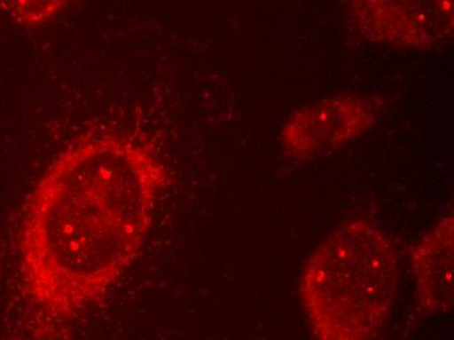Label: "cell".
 <instances>
[{
    "label": "cell",
    "mask_w": 454,
    "mask_h": 340,
    "mask_svg": "<svg viewBox=\"0 0 454 340\" xmlns=\"http://www.w3.org/2000/svg\"><path fill=\"white\" fill-rule=\"evenodd\" d=\"M74 0H0V11L13 23L43 27L65 12Z\"/></svg>",
    "instance_id": "6"
},
{
    "label": "cell",
    "mask_w": 454,
    "mask_h": 340,
    "mask_svg": "<svg viewBox=\"0 0 454 340\" xmlns=\"http://www.w3.org/2000/svg\"><path fill=\"white\" fill-rule=\"evenodd\" d=\"M398 283V256L387 234L368 220L340 224L301 268L299 296L312 336L376 338L392 314Z\"/></svg>",
    "instance_id": "2"
},
{
    "label": "cell",
    "mask_w": 454,
    "mask_h": 340,
    "mask_svg": "<svg viewBox=\"0 0 454 340\" xmlns=\"http://www.w3.org/2000/svg\"><path fill=\"white\" fill-rule=\"evenodd\" d=\"M359 35L387 48L426 51L452 41L453 0H348Z\"/></svg>",
    "instance_id": "4"
},
{
    "label": "cell",
    "mask_w": 454,
    "mask_h": 340,
    "mask_svg": "<svg viewBox=\"0 0 454 340\" xmlns=\"http://www.w3.org/2000/svg\"><path fill=\"white\" fill-rule=\"evenodd\" d=\"M384 102L372 95L342 93L292 113L281 130L284 151L299 162L318 159L354 142L378 123Z\"/></svg>",
    "instance_id": "3"
},
{
    "label": "cell",
    "mask_w": 454,
    "mask_h": 340,
    "mask_svg": "<svg viewBox=\"0 0 454 340\" xmlns=\"http://www.w3.org/2000/svg\"><path fill=\"white\" fill-rule=\"evenodd\" d=\"M447 214L419 240L411 254V270L420 311L447 314L454 304V221Z\"/></svg>",
    "instance_id": "5"
},
{
    "label": "cell",
    "mask_w": 454,
    "mask_h": 340,
    "mask_svg": "<svg viewBox=\"0 0 454 340\" xmlns=\"http://www.w3.org/2000/svg\"><path fill=\"white\" fill-rule=\"evenodd\" d=\"M168 179L151 149L114 132L82 137L54 160L21 237L27 289L47 314L69 320L104 300L137 258Z\"/></svg>",
    "instance_id": "1"
}]
</instances>
